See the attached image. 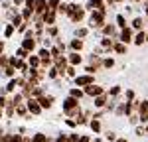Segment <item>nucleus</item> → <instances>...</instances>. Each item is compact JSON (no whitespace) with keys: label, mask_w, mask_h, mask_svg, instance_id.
I'll return each instance as SVG.
<instances>
[{"label":"nucleus","mask_w":148,"mask_h":142,"mask_svg":"<svg viewBox=\"0 0 148 142\" xmlns=\"http://www.w3.org/2000/svg\"><path fill=\"white\" fill-rule=\"evenodd\" d=\"M105 16H107V14H103V12L93 10V12H91V16H89V28L101 30L103 26H105Z\"/></svg>","instance_id":"1"},{"label":"nucleus","mask_w":148,"mask_h":142,"mask_svg":"<svg viewBox=\"0 0 148 142\" xmlns=\"http://www.w3.org/2000/svg\"><path fill=\"white\" fill-rule=\"evenodd\" d=\"M132 38H134V30L130 28V26H126V28H123L121 32H119V42L121 44H125V46H128V44H132Z\"/></svg>","instance_id":"2"},{"label":"nucleus","mask_w":148,"mask_h":142,"mask_svg":"<svg viewBox=\"0 0 148 142\" xmlns=\"http://www.w3.org/2000/svg\"><path fill=\"white\" fill-rule=\"evenodd\" d=\"M95 83V75H89V73H85V75H77L75 77V85L77 87H89V85H93Z\"/></svg>","instance_id":"3"},{"label":"nucleus","mask_w":148,"mask_h":142,"mask_svg":"<svg viewBox=\"0 0 148 142\" xmlns=\"http://www.w3.org/2000/svg\"><path fill=\"white\" fill-rule=\"evenodd\" d=\"M83 93L87 95V97H93V99H95V97H99V95L105 93V89H103L101 85H95V83H93L89 87H83Z\"/></svg>","instance_id":"4"},{"label":"nucleus","mask_w":148,"mask_h":142,"mask_svg":"<svg viewBox=\"0 0 148 142\" xmlns=\"http://www.w3.org/2000/svg\"><path fill=\"white\" fill-rule=\"evenodd\" d=\"M26 106H28V113L34 115V117H38V115L42 113V106L38 103V99H28V101H26Z\"/></svg>","instance_id":"5"},{"label":"nucleus","mask_w":148,"mask_h":142,"mask_svg":"<svg viewBox=\"0 0 148 142\" xmlns=\"http://www.w3.org/2000/svg\"><path fill=\"white\" fill-rule=\"evenodd\" d=\"M101 32H103V36H105V38H114V40H116L121 30L116 32V26H114V24H105V26L101 28Z\"/></svg>","instance_id":"6"},{"label":"nucleus","mask_w":148,"mask_h":142,"mask_svg":"<svg viewBox=\"0 0 148 142\" xmlns=\"http://www.w3.org/2000/svg\"><path fill=\"white\" fill-rule=\"evenodd\" d=\"M53 101H56V97H53V95H44V97H40V99H38V103H40V106H42V111H44V109H51V106H53Z\"/></svg>","instance_id":"7"},{"label":"nucleus","mask_w":148,"mask_h":142,"mask_svg":"<svg viewBox=\"0 0 148 142\" xmlns=\"http://www.w3.org/2000/svg\"><path fill=\"white\" fill-rule=\"evenodd\" d=\"M83 18H85V8H83V6H77V8L73 10V14L69 16V20H71L73 24H79Z\"/></svg>","instance_id":"8"},{"label":"nucleus","mask_w":148,"mask_h":142,"mask_svg":"<svg viewBox=\"0 0 148 142\" xmlns=\"http://www.w3.org/2000/svg\"><path fill=\"white\" fill-rule=\"evenodd\" d=\"M93 105L97 106V109H105V106L109 105V95H107V91L103 95H99V97H95L93 99Z\"/></svg>","instance_id":"9"},{"label":"nucleus","mask_w":148,"mask_h":142,"mask_svg":"<svg viewBox=\"0 0 148 142\" xmlns=\"http://www.w3.org/2000/svg\"><path fill=\"white\" fill-rule=\"evenodd\" d=\"M42 20H44V24L46 26H56V20H57V12L53 10H47L44 16H42Z\"/></svg>","instance_id":"10"},{"label":"nucleus","mask_w":148,"mask_h":142,"mask_svg":"<svg viewBox=\"0 0 148 142\" xmlns=\"http://www.w3.org/2000/svg\"><path fill=\"white\" fill-rule=\"evenodd\" d=\"M46 12H47V0H36L34 14H36V16H44Z\"/></svg>","instance_id":"11"},{"label":"nucleus","mask_w":148,"mask_h":142,"mask_svg":"<svg viewBox=\"0 0 148 142\" xmlns=\"http://www.w3.org/2000/svg\"><path fill=\"white\" fill-rule=\"evenodd\" d=\"M67 61H69V65L77 67V65H81V63H83V55H81V53H77V51H71V53L67 55Z\"/></svg>","instance_id":"12"},{"label":"nucleus","mask_w":148,"mask_h":142,"mask_svg":"<svg viewBox=\"0 0 148 142\" xmlns=\"http://www.w3.org/2000/svg\"><path fill=\"white\" fill-rule=\"evenodd\" d=\"M114 42H119V40H114V38H103L101 40V49L103 51H113Z\"/></svg>","instance_id":"13"},{"label":"nucleus","mask_w":148,"mask_h":142,"mask_svg":"<svg viewBox=\"0 0 148 142\" xmlns=\"http://www.w3.org/2000/svg\"><path fill=\"white\" fill-rule=\"evenodd\" d=\"M144 42H146V32H144V30L136 32V34H134V38H132V44H134V46H142Z\"/></svg>","instance_id":"14"},{"label":"nucleus","mask_w":148,"mask_h":142,"mask_svg":"<svg viewBox=\"0 0 148 142\" xmlns=\"http://www.w3.org/2000/svg\"><path fill=\"white\" fill-rule=\"evenodd\" d=\"M83 40H79V38H73L71 42H69V47L73 49V51H77V53H81V49H83Z\"/></svg>","instance_id":"15"},{"label":"nucleus","mask_w":148,"mask_h":142,"mask_svg":"<svg viewBox=\"0 0 148 142\" xmlns=\"http://www.w3.org/2000/svg\"><path fill=\"white\" fill-rule=\"evenodd\" d=\"M28 61V65H30V69H38V67H42V61H40V57L36 55V53H32L30 57L26 59Z\"/></svg>","instance_id":"16"},{"label":"nucleus","mask_w":148,"mask_h":142,"mask_svg":"<svg viewBox=\"0 0 148 142\" xmlns=\"http://www.w3.org/2000/svg\"><path fill=\"white\" fill-rule=\"evenodd\" d=\"M130 28H132L134 32H140V30H144V20H142L140 16H136V18L130 22Z\"/></svg>","instance_id":"17"},{"label":"nucleus","mask_w":148,"mask_h":142,"mask_svg":"<svg viewBox=\"0 0 148 142\" xmlns=\"http://www.w3.org/2000/svg\"><path fill=\"white\" fill-rule=\"evenodd\" d=\"M20 16H22L24 22H30V24H32V16H34V10H30V8H24V6H22V10H20Z\"/></svg>","instance_id":"18"},{"label":"nucleus","mask_w":148,"mask_h":142,"mask_svg":"<svg viewBox=\"0 0 148 142\" xmlns=\"http://www.w3.org/2000/svg\"><path fill=\"white\" fill-rule=\"evenodd\" d=\"M89 65H93L97 71L103 69V57H101V55H95V53H93V55H91V63H89Z\"/></svg>","instance_id":"19"},{"label":"nucleus","mask_w":148,"mask_h":142,"mask_svg":"<svg viewBox=\"0 0 148 142\" xmlns=\"http://www.w3.org/2000/svg\"><path fill=\"white\" fill-rule=\"evenodd\" d=\"M14 34H16V28H14L12 24H6V26H4V32H2L4 40H10V38H12Z\"/></svg>","instance_id":"20"},{"label":"nucleus","mask_w":148,"mask_h":142,"mask_svg":"<svg viewBox=\"0 0 148 142\" xmlns=\"http://www.w3.org/2000/svg\"><path fill=\"white\" fill-rule=\"evenodd\" d=\"M6 95H10V93H16V89H18V83H16V77L14 79H8V83H6Z\"/></svg>","instance_id":"21"},{"label":"nucleus","mask_w":148,"mask_h":142,"mask_svg":"<svg viewBox=\"0 0 148 142\" xmlns=\"http://www.w3.org/2000/svg\"><path fill=\"white\" fill-rule=\"evenodd\" d=\"M0 73H2V75H4V77H8V79H14V77H16V73H18V71L14 69V67H12V65H6V67H4V69L0 71Z\"/></svg>","instance_id":"22"},{"label":"nucleus","mask_w":148,"mask_h":142,"mask_svg":"<svg viewBox=\"0 0 148 142\" xmlns=\"http://www.w3.org/2000/svg\"><path fill=\"white\" fill-rule=\"evenodd\" d=\"M46 95V89H44V85H38L32 89V99H40V97H44Z\"/></svg>","instance_id":"23"},{"label":"nucleus","mask_w":148,"mask_h":142,"mask_svg":"<svg viewBox=\"0 0 148 142\" xmlns=\"http://www.w3.org/2000/svg\"><path fill=\"white\" fill-rule=\"evenodd\" d=\"M113 51H114V53H119V55H126V46H125V44H121V42H114Z\"/></svg>","instance_id":"24"},{"label":"nucleus","mask_w":148,"mask_h":142,"mask_svg":"<svg viewBox=\"0 0 148 142\" xmlns=\"http://www.w3.org/2000/svg\"><path fill=\"white\" fill-rule=\"evenodd\" d=\"M4 117H6V118H14V117H16V106L12 105V103L6 105V109H4Z\"/></svg>","instance_id":"25"},{"label":"nucleus","mask_w":148,"mask_h":142,"mask_svg":"<svg viewBox=\"0 0 148 142\" xmlns=\"http://www.w3.org/2000/svg\"><path fill=\"white\" fill-rule=\"evenodd\" d=\"M30 113H28V106H26V103L24 105H18L16 106V117H20V118H24V117H28Z\"/></svg>","instance_id":"26"},{"label":"nucleus","mask_w":148,"mask_h":142,"mask_svg":"<svg viewBox=\"0 0 148 142\" xmlns=\"http://www.w3.org/2000/svg\"><path fill=\"white\" fill-rule=\"evenodd\" d=\"M46 34H47V38H57L59 36V28L57 26H46Z\"/></svg>","instance_id":"27"},{"label":"nucleus","mask_w":148,"mask_h":142,"mask_svg":"<svg viewBox=\"0 0 148 142\" xmlns=\"http://www.w3.org/2000/svg\"><path fill=\"white\" fill-rule=\"evenodd\" d=\"M32 142H51V138H49V136H46L44 132H38V134H34V136H32Z\"/></svg>","instance_id":"28"},{"label":"nucleus","mask_w":148,"mask_h":142,"mask_svg":"<svg viewBox=\"0 0 148 142\" xmlns=\"http://www.w3.org/2000/svg\"><path fill=\"white\" fill-rule=\"evenodd\" d=\"M14 55H16V57H18V59H22V61H26V59L30 57V55H32V53H28V51H26V49H24V47H18V49H16V53H14Z\"/></svg>","instance_id":"29"},{"label":"nucleus","mask_w":148,"mask_h":142,"mask_svg":"<svg viewBox=\"0 0 148 142\" xmlns=\"http://www.w3.org/2000/svg\"><path fill=\"white\" fill-rule=\"evenodd\" d=\"M121 93H123V87H121V85H114V87H111V89L107 91V95H109V99H111V97H119Z\"/></svg>","instance_id":"30"},{"label":"nucleus","mask_w":148,"mask_h":142,"mask_svg":"<svg viewBox=\"0 0 148 142\" xmlns=\"http://www.w3.org/2000/svg\"><path fill=\"white\" fill-rule=\"evenodd\" d=\"M83 95H85V93H83V89H77V87L69 89V97H73V99H77V101H79Z\"/></svg>","instance_id":"31"},{"label":"nucleus","mask_w":148,"mask_h":142,"mask_svg":"<svg viewBox=\"0 0 148 142\" xmlns=\"http://www.w3.org/2000/svg\"><path fill=\"white\" fill-rule=\"evenodd\" d=\"M79 73H77V67H73V65H69L67 69H65V77H69V79H75Z\"/></svg>","instance_id":"32"},{"label":"nucleus","mask_w":148,"mask_h":142,"mask_svg":"<svg viewBox=\"0 0 148 142\" xmlns=\"http://www.w3.org/2000/svg\"><path fill=\"white\" fill-rule=\"evenodd\" d=\"M116 28H119V30L126 28V18L123 16V14H116Z\"/></svg>","instance_id":"33"},{"label":"nucleus","mask_w":148,"mask_h":142,"mask_svg":"<svg viewBox=\"0 0 148 142\" xmlns=\"http://www.w3.org/2000/svg\"><path fill=\"white\" fill-rule=\"evenodd\" d=\"M87 34H89V28H77L75 30V38H79V40L87 38Z\"/></svg>","instance_id":"34"},{"label":"nucleus","mask_w":148,"mask_h":142,"mask_svg":"<svg viewBox=\"0 0 148 142\" xmlns=\"http://www.w3.org/2000/svg\"><path fill=\"white\" fill-rule=\"evenodd\" d=\"M59 4H61V0H47V10H53V12H57Z\"/></svg>","instance_id":"35"},{"label":"nucleus","mask_w":148,"mask_h":142,"mask_svg":"<svg viewBox=\"0 0 148 142\" xmlns=\"http://www.w3.org/2000/svg\"><path fill=\"white\" fill-rule=\"evenodd\" d=\"M114 115L116 117H123V115H126V103H121V105L114 109Z\"/></svg>","instance_id":"36"},{"label":"nucleus","mask_w":148,"mask_h":142,"mask_svg":"<svg viewBox=\"0 0 148 142\" xmlns=\"http://www.w3.org/2000/svg\"><path fill=\"white\" fill-rule=\"evenodd\" d=\"M89 126H91L95 132H101V122H99V118H93V120H89Z\"/></svg>","instance_id":"37"},{"label":"nucleus","mask_w":148,"mask_h":142,"mask_svg":"<svg viewBox=\"0 0 148 142\" xmlns=\"http://www.w3.org/2000/svg\"><path fill=\"white\" fill-rule=\"evenodd\" d=\"M103 67H105V69H111V67H114V59H113V57H105V59H103Z\"/></svg>","instance_id":"38"},{"label":"nucleus","mask_w":148,"mask_h":142,"mask_svg":"<svg viewBox=\"0 0 148 142\" xmlns=\"http://www.w3.org/2000/svg\"><path fill=\"white\" fill-rule=\"evenodd\" d=\"M47 79H59V73H57L56 67H49L47 69Z\"/></svg>","instance_id":"39"},{"label":"nucleus","mask_w":148,"mask_h":142,"mask_svg":"<svg viewBox=\"0 0 148 142\" xmlns=\"http://www.w3.org/2000/svg\"><path fill=\"white\" fill-rule=\"evenodd\" d=\"M8 103H10V97L8 95H0V109H6Z\"/></svg>","instance_id":"40"},{"label":"nucleus","mask_w":148,"mask_h":142,"mask_svg":"<svg viewBox=\"0 0 148 142\" xmlns=\"http://www.w3.org/2000/svg\"><path fill=\"white\" fill-rule=\"evenodd\" d=\"M6 65H8V53H2V55H0V71L4 69Z\"/></svg>","instance_id":"41"},{"label":"nucleus","mask_w":148,"mask_h":142,"mask_svg":"<svg viewBox=\"0 0 148 142\" xmlns=\"http://www.w3.org/2000/svg\"><path fill=\"white\" fill-rule=\"evenodd\" d=\"M0 142H14V134H0Z\"/></svg>","instance_id":"42"},{"label":"nucleus","mask_w":148,"mask_h":142,"mask_svg":"<svg viewBox=\"0 0 148 142\" xmlns=\"http://www.w3.org/2000/svg\"><path fill=\"white\" fill-rule=\"evenodd\" d=\"M24 8H30V10H34V8H36V0H26V2H24Z\"/></svg>","instance_id":"43"},{"label":"nucleus","mask_w":148,"mask_h":142,"mask_svg":"<svg viewBox=\"0 0 148 142\" xmlns=\"http://www.w3.org/2000/svg\"><path fill=\"white\" fill-rule=\"evenodd\" d=\"M79 140V134H69V136H65V142H77Z\"/></svg>","instance_id":"44"},{"label":"nucleus","mask_w":148,"mask_h":142,"mask_svg":"<svg viewBox=\"0 0 148 142\" xmlns=\"http://www.w3.org/2000/svg\"><path fill=\"white\" fill-rule=\"evenodd\" d=\"M130 101H134V91H132V89L126 91V103H130Z\"/></svg>","instance_id":"45"},{"label":"nucleus","mask_w":148,"mask_h":142,"mask_svg":"<svg viewBox=\"0 0 148 142\" xmlns=\"http://www.w3.org/2000/svg\"><path fill=\"white\" fill-rule=\"evenodd\" d=\"M105 138H107V140H111V142H114V140H116V134H114V132H111V130H109V132H107V136H105Z\"/></svg>","instance_id":"46"},{"label":"nucleus","mask_w":148,"mask_h":142,"mask_svg":"<svg viewBox=\"0 0 148 142\" xmlns=\"http://www.w3.org/2000/svg\"><path fill=\"white\" fill-rule=\"evenodd\" d=\"M128 120H130V124H138V115H130Z\"/></svg>","instance_id":"47"},{"label":"nucleus","mask_w":148,"mask_h":142,"mask_svg":"<svg viewBox=\"0 0 148 142\" xmlns=\"http://www.w3.org/2000/svg\"><path fill=\"white\" fill-rule=\"evenodd\" d=\"M134 132H136V136H142V134H146V132H144V126H136V130H134Z\"/></svg>","instance_id":"48"},{"label":"nucleus","mask_w":148,"mask_h":142,"mask_svg":"<svg viewBox=\"0 0 148 142\" xmlns=\"http://www.w3.org/2000/svg\"><path fill=\"white\" fill-rule=\"evenodd\" d=\"M14 142H24V134H14Z\"/></svg>","instance_id":"49"},{"label":"nucleus","mask_w":148,"mask_h":142,"mask_svg":"<svg viewBox=\"0 0 148 142\" xmlns=\"http://www.w3.org/2000/svg\"><path fill=\"white\" fill-rule=\"evenodd\" d=\"M4 49H6V42H4V40H0V55L4 53Z\"/></svg>","instance_id":"50"},{"label":"nucleus","mask_w":148,"mask_h":142,"mask_svg":"<svg viewBox=\"0 0 148 142\" xmlns=\"http://www.w3.org/2000/svg\"><path fill=\"white\" fill-rule=\"evenodd\" d=\"M65 124H67V126H71V128H73V126H77V122H75V120H71V118H67V120H65Z\"/></svg>","instance_id":"51"},{"label":"nucleus","mask_w":148,"mask_h":142,"mask_svg":"<svg viewBox=\"0 0 148 142\" xmlns=\"http://www.w3.org/2000/svg\"><path fill=\"white\" fill-rule=\"evenodd\" d=\"M24 2H26V0H12L14 6H24Z\"/></svg>","instance_id":"52"},{"label":"nucleus","mask_w":148,"mask_h":142,"mask_svg":"<svg viewBox=\"0 0 148 142\" xmlns=\"http://www.w3.org/2000/svg\"><path fill=\"white\" fill-rule=\"evenodd\" d=\"M116 142H128L126 138H116Z\"/></svg>","instance_id":"53"},{"label":"nucleus","mask_w":148,"mask_h":142,"mask_svg":"<svg viewBox=\"0 0 148 142\" xmlns=\"http://www.w3.org/2000/svg\"><path fill=\"white\" fill-rule=\"evenodd\" d=\"M0 118H4V109H0Z\"/></svg>","instance_id":"54"},{"label":"nucleus","mask_w":148,"mask_h":142,"mask_svg":"<svg viewBox=\"0 0 148 142\" xmlns=\"http://www.w3.org/2000/svg\"><path fill=\"white\" fill-rule=\"evenodd\" d=\"M144 14H146V16H148V4H146V6H144Z\"/></svg>","instance_id":"55"},{"label":"nucleus","mask_w":148,"mask_h":142,"mask_svg":"<svg viewBox=\"0 0 148 142\" xmlns=\"http://www.w3.org/2000/svg\"><path fill=\"white\" fill-rule=\"evenodd\" d=\"M91 142H101V138H95V140H91Z\"/></svg>","instance_id":"56"},{"label":"nucleus","mask_w":148,"mask_h":142,"mask_svg":"<svg viewBox=\"0 0 148 142\" xmlns=\"http://www.w3.org/2000/svg\"><path fill=\"white\" fill-rule=\"evenodd\" d=\"M144 132H146V134H148V124H146V126H144Z\"/></svg>","instance_id":"57"},{"label":"nucleus","mask_w":148,"mask_h":142,"mask_svg":"<svg viewBox=\"0 0 148 142\" xmlns=\"http://www.w3.org/2000/svg\"><path fill=\"white\" fill-rule=\"evenodd\" d=\"M128 2H138V0H128Z\"/></svg>","instance_id":"58"}]
</instances>
